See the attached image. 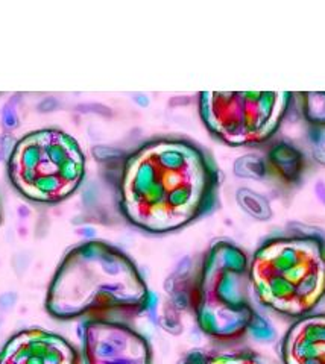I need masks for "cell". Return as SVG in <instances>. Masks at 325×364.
Segmentation results:
<instances>
[{
    "label": "cell",
    "mask_w": 325,
    "mask_h": 364,
    "mask_svg": "<svg viewBox=\"0 0 325 364\" xmlns=\"http://www.w3.org/2000/svg\"><path fill=\"white\" fill-rule=\"evenodd\" d=\"M119 218L146 234L176 232L215 210L220 172L184 136H154L129 149L93 151Z\"/></svg>",
    "instance_id": "cell-1"
},
{
    "label": "cell",
    "mask_w": 325,
    "mask_h": 364,
    "mask_svg": "<svg viewBox=\"0 0 325 364\" xmlns=\"http://www.w3.org/2000/svg\"><path fill=\"white\" fill-rule=\"evenodd\" d=\"M154 294L134 261L102 240H85L69 249L55 270L44 306L57 321L129 322L148 313Z\"/></svg>",
    "instance_id": "cell-2"
},
{
    "label": "cell",
    "mask_w": 325,
    "mask_h": 364,
    "mask_svg": "<svg viewBox=\"0 0 325 364\" xmlns=\"http://www.w3.org/2000/svg\"><path fill=\"white\" fill-rule=\"evenodd\" d=\"M169 294L193 317L199 331L219 343L246 336L272 337V329L251 302L250 258L228 240L211 243L192 264L176 273Z\"/></svg>",
    "instance_id": "cell-3"
},
{
    "label": "cell",
    "mask_w": 325,
    "mask_h": 364,
    "mask_svg": "<svg viewBox=\"0 0 325 364\" xmlns=\"http://www.w3.org/2000/svg\"><path fill=\"white\" fill-rule=\"evenodd\" d=\"M251 290L278 314L301 318L325 299V237L284 231L257 247L250 259Z\"/></svg>",
    "instance_id": "cell-4"
},
{
    "label": "cell",
    "mask_w": 325,
    "mask_h": 364,
    "mask_svg": "<svg viewBox=\"0 0 325 364\" xmlns=\"http://www.w3.org/2000/svg\"><path fill=\"white\" fill-rule=\"evenodd\" d=\"M85 155L70 134L58 128L28 132L8 158V176L21 196L43 205L69 199L82 186Z\"/></svg>",
    "instance_id": "cell-5"
},
{
    "label": "cell",
    "mask_w": 325,
    "mask_h": 364,
    "mask_svg": "<svg viewBox=\"0 0 325 364\" xmlns=\"http://www.w3.org/2000/svg\"><path fill=\"white\" fill-rule=\"evenodd\" d=\"M290 91H203L199 116L208 132L231 147L271 140L286 117Z\"/></svg>",
    "instance_id": "cell-6"
},
{
    "label": "cell",
    "mask_w": 325,
    "mask_h": 364,
    "mask_svg": "<svg viewBox=\"0 0 325 364\" xmlns=\"http://www.w3.org/2000/svg\"><path fill=\"white\" fill-rule=\"evenodd\" d=\"M78 334L84 364H152L149 341L128 322L88 318Z\"/></svg>",
    "instance_id": "cell-7"
},
{
    "label": "cell",
    "mask_w": 325,
    "mask_h": 364,
    "mask_svg": "<svg viewBox=\"0 0 325 364\" xmlns=\"http://www.w3.org/2000/svg\"><path fill=\"white\" fill-rule=\"evenodd\" d=\"M0 364H82V357L60 334L29 328L8 338L0 349Z\"/></svg>",
    "instance_id": "cell-8"
},
{
    "label": "cell",
    "mask_w": 325,
    "mask_h": 364,
    "mask_svg": "<svg viewBox=\"0 0 325 364\" xmlns=\"http://www.w3.org/2000/svg\"><path fill=\"white\" fill-rule=\"evenodd\" d=\"M282 358L284 364H325V314H309L290 325Z\"/></svg>",
    "instance_id": "cell-9"
},
{
    "label": "cell",
    "mask_w": 325,
    "mask_h": 364,
    "mask_svg": "<svg viewBox=\"0 0 325 364\" xmlns=\"http://www.w3.org/2000/svg\"><path fill=\"white\" fill-rule=\"evenodd\" d=\"M179 364H265L251 349L240 350H207L188 352Z\"/></svg>",
    "instance_id": "cell-10"
},
{
    "label": "cell",
    "mask_w": 325,
    "mask_h": 364,
    "mask_svg": "<svg viewBox=\"0 0 325 364\" xmlns=\"http://www.w3.org/2000/svg\"><path fill=\"white\" fill-rule=\"evenodd\" d=\"M299 96L304 117L325 128V93H299Z\"/></svg>",
    "instance_id": "cell-11"
}]
</instances>
